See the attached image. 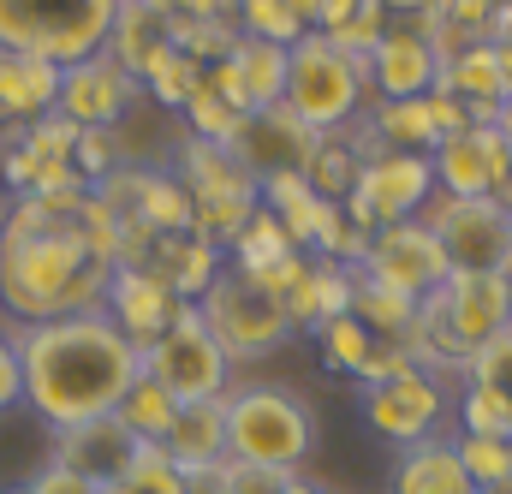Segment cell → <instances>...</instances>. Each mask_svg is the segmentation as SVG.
<instances>
[{"label":"cell","instance_id":"48","mask_svg":"<svg viewBox=\"0 0 512 494\" xmlns=\"http://www.w3.org/2000/svg\"><path fill=\"white\" fill-rule=\"evenodd\" d=\"M507 280H512V274H507Z\"/></svg>","mask_w":512,"mask_h":494},{"label":"cell","instance_id":"42","mask_svg":"<svg viewBox=\"0 0 512 494\" xmlns=\"http://www.w3.org/2000/svg\"><path fill=\"white\" fill-rule=\"evenodd\" d=\"M501 209L512 215V167H507V185H501Z\"/></svg>","mask_w":512,"mask_h":494},{"label":"cell","instance_id":"4","mask_svg":"<svg viewBox=\"0 0 512 494\" xmlns=\"http://www.w3.org/2000/svg\"><path fill=\"white\" fill-rule=\"evenodd\" d=\"M370 96V60L340 48L334 36L310 30L292 42V60H286V90L280 102L310 125V131H340V125L358 120Z\"/></svg>","mask_w":512,"mask_h":494},{"label":"cell","instance_id":"11","mask_svg":"<svg viewBox=\"0 0 512 494\" xmlns=\"http://www.w3.org/2000/svg\"><path fill=\"white\" fill-rule=\"evenodd\" d=\"M316 143H322V131H310L286 102H268V108L239 114L233 137H227L233 161L251 173L256 185H262V179H280V173H304L310 155H316Z\"/></svg>","mask_w":512,"mask_h":494},{"label":"cell","instance_id":"43","mask_svg":"<svg viewBox=\"0 0 512 494\" xmlns=\"http://www.w3.org/2000/svg\"><path fill=\"white\" fill-rule=\"evenodd\" d=\"M102 494H131V489H126V483H108V489H102Z\"/></svg>","mask_w":512,"mask_h":494},{"label":"cell","instance_id":"35","mask_svg":"<svg viewBox=\"0 0 512 494\" xmlns=\"http://www.w3.org/2000/svg\"><path fill=\"white\" fill-rule=\"evenodd\" d=\"M387 24H393V18H387L382 6H376V0H364V6H358V12H352V18H346L340 30H334V42L370 60V54H376V42L387 36Z\"/></svg>","mask_w":512,"mask_h":494},{"label":"cell","instance_id":"36","mask_svg":"<svg viewBox=\"0 0 512 494\" xmlns=\"http://www.w3.org/2000/svg\"><path fill=\"white\" fill-rule=\"evenodd\" d=\"M286 483H292V477L262 471V465H239V459L221 465V494H286Z\"/></svg>","mask_w":512,"mask_h":494},{"label":"cell","instance_id":"25","mask_svg":"<svg viewBox=\"0 0 512 494\" xmlns=\"http://www.w3.org/2000/svg\"><path fill=\"white\" fill-rule=\"evenodd\" d=\"M352 316L364 328H376L382 340L405 346L411 340V322H417V298H405V292H393L382 280H370L364 268H352Z\"/></svg>","mask_w":512,"mask_h":494},{"label":"cell","instance_id":"1","mask_svg":"<svg viewBox=\"0 0 512 494\" xmlns=\"http://www.w3.org/2000/svg\"><path fill=\"white\" fill-rule=\"evenodd\" d=\"M120 262V221L84 191L12 197L0 221V310L18 322H54L102 310Z\"/></svg>","mask_w":512,"mask_h":494},{"label":"cell","instance_id":"6","mask_svg":"<svg viewBox=\"0 0 512 494\" xmlns=\"http://www.w3.org/2000/svg\"><path fill=\"white\" fill-rule=\"evenodd\" d=\"M197 316L209 322V334L221 340V352L233 364H262V358H274L280 346L298 340V328L280 310V298L268 286H256L251 274L233 268V262L209 280V292L197 298Z\"/></svg>","mask_w":512,"mask_h":494},{"label":"cell","instance_id":"18","mask_svg":"<svg viewBox=\"0 0 512 494\" xmlns=\"http://www.w3.org/2000/svg\"><path fill=\"white\" fill-rule=\"evenodd\" d=\"M316 346H322V364H328V370L352 375V381H364V387L411 370V352L393 346V340H382L376 328H364L352 310H346V316H328V322L316 328Z\"/></svg>","mask_w":512,"mask_h":494},{"label":"cell","instance_id":"14","mask_svg":"<svg viewBox=\"0 0 512 494\" xmlns=\"http://www.w3.org/2000/svg\"><path fill=\"white\" fill-rule=\"evenodd\" d=\"M137 96H143V84L102 48V54L60 72V108L54 114H66L78 131H120V120L131 114Z\"/></svg>","mask_w":512,"mask_h":494},{"label":"cell","instance_id":"5","mask_svg":"<svg viewBox=\"0 0 512 494\" xmlns=\"http://www.w3.org/2000/svg\"><path fill=\"white\" fill-rule=\"evenodd\" d=\"M120 0H0V48L78 66L108 48Z\"/></svg>","mask_w":512,"mask_h":494},{"label":"cell","instance_id":"28","mask_svg":"<svg viewBox=\"0 0 512 494\" xmlns=\"http://www.w3.org/2000/svg\"><path fill=\"white\" fill-rule=\"evenodd\" d=\"M292 250H298V245L286 239V227H280L268 209H256L251 221H245V233L233 239V268L256 274V268H274V262H286Z\"/></svg>","mask_w":512,"mask_h":494},{"label":"cell","instance_id":"9","mask_svg":"<svg viewBox=\"0 0 512 494\" xmlns=\"http://www.w3.org/2000/svg\"><path fill=\"white\" fill-rule=\"evenodd\" d=\"M429 197H435V167H429V155H411V149H387L376 155L364 173H358V185L346 191V221L352 227H364V233H376V227H399V221H417L423 209H429Z\"/></svg>","mask_w":512,"mask_h":494},{"label":"cell","instance_id":"32","mask_svg":"<svg viewBox=\"0 0 512 494\" xmlns=\"http://www.w3.org/2000/svg\"><path fill=\"white\" fill-rule=\"evenodd\" d=\"M459 429H465V435H495V441H512V399H501L495 387L465 381V393H459Z\"/></svg>","mask_w":512,"mask_h":494},{"label":"cell","instance_id":"8","mask_svg":"<svg viewBox=\"0 0 512 494\" xmlns=\"http://www.w3.org/2000/svg\"><path fill=\"white\" fill-rule=\"evenodd\" d=\"M143 375H155L179 405H197V399H227L233 358L221 352V340L209 334V322L197 316V304H185L173 316V328L155 346H143Z\"/></svg>","mask_w":512,"mask_h":494},{"label":"cell","instance_id":"19","mask_svg":"<svg viewBox=\"0 0 512 494\" xmlns=\"http://www.w3.org/2000/svg\"><path fill=\"white\" fill-rule=\"evenodd\" d=\"M60 72L54 60L42 54H18V48H0V120L6 125H36L60 108Z\"/></svg>","mask_w":512,"mask_h":494},{"label":"cell","instance_id":"40","mask_svg":"<svg viewBox=\"0 0 512 494\" xmlns=\"http://www.w3.org/2000/svg\"><path fill=\"white\" fill-rule=\"evenodd\" d=\"M495 131H501V137L512 143V90L501 96V108H495Z\"/></svg>","mask_w":512,"mask_h":494},{"label":"cell","instance_id":"2","mask_svg":"<svg viewBox=\"0 0 512 494\" xmlns=\"http://www.w3.org/2000/svg\"><path fill=\"white\" fill-rule=\"evenodd\" d=\"M18 364H24V405L48 429H72L90 417H114L126 387L143 375V352L120 334L108 310L18 322Z\"/></svg>","mask_w":512,"mask_h":494},{"label":"cell","instance_id":"22","mask_svg":"<svg viewBox=\"0 0 512 494\" xmlns=\"http://www.w3.org/2000/svg\"><path fill=\"white\" fill-rule=\"evenodd\" d=\"M435 90L459 96V102L471 108V120H489V125H495V108H501V96H507V72H501L495 42H471V48H459L453 60H441Z\"/></svg>","mask_w":512,"mask_h":494},{"label":"cell","instance_id":"12","mask_svg":"<svg viewBox=\"0 0 512 494\" xmlns=\"http://www.w3.org/2000/svg\"><path fill=\"white\" fill-rule=\"evenodd\" d=\"M358 268H364L370 280L393 286V292L417 298V304H423L447 274H453L423 215H417V221H399V227H376V233H370V245H364V262H358Z\"/></svg>","mask_w":512,"mask_h":494},{"label":"cell","instance_id":"39","mask_svg":"<svg viewBox=\"0 0 512 494\" xmlns=\"http://www.w3.org/2000/svg\"><path fill=\"white\" fill-rule=\"evenodd\" d=\"M376 6H382L387 18H399V24H405V18H429V12H435V0H376Z\"/></svg>","mask_w":512,"mask_h":494},{"label":"cell","instance_id":"47","mask_svg":"<svg viewBox=\"0 0 512 494\" xmlns=\"http://www.w3.org/2000/svg\"><path fill=\"white\" fill-rule=\"evenodd\" d=\"M0 131H6V120H0Z\"/></svg>","mask_w":512,"mask_h":494},{"label":"cell","instance_id":"29","mask_svg":"<svg viewBox=\"0 0 512 494\" xmlns=\"http://www.w3.org/2000/svg\"><path fill=\"white\" fill-rule=\"evenodd\" d=\"M197 78H203V66H197V60H191V54L173 42L167 54H155V60H149V72H143L137 84H143V90H149L161 108H185V96L197 90Z\"/></svg>","mask_w":512,"mask_h":494},{"label":"cell","instance_id":"21","mask_svg":"<svg viewBox=\"0 0 512 494\" xmlns=\"http://www.w3.org/2000/svg\"><path fill=\"white\" fill-rule=\"evenodd\" d=\"M167 459L185 471V477H203V471H221L227 465V405L221 399H197V405H179L173 429H167Z\"/></svg>","mask_w":512,"mask_h":494},{"label":"cell","instance_id":"45","mask_svg":"<svg viewBox=\"0 0 512 494\" xmlns=\"http://www.w3.org/2000/svg\"><path fill=\"white\" fill-rule=\"evenodd\" d=\"M6 494H30V489H6Z\"/></svg>","mask_w":512,"mask_h":494},{"label":"cell","instance_id":"23","mask_svg":"<svg viewBox=\"0 0 512 494\" xmlns=\"http://www.w3.org/2000/svg\"><path fill=\"white\" fill-rule=\"evenodd\" d=\"M167 48H173V12L155 6V0H120V12H114V36H108V54L126 66L131 78H143L149 60L167 54Z\"/></svg>","mask_w":512,"mask_h":494},{"label":"cell","instance_id":"7","mask_svg":"<svg viewBox=\"0 0 512 494\" xmlns=\"http://www.w3.org/2000/svg\"><path fill=\"white\" fill-rule=\"evenodd\" d=\"M453 274H512V215L501 197H429L423 209Z\"/></svg>","mask_w":512,"mask_h":494},{"label":"cell","instance_id":"13","mask_svg":"<svg viewBox=\"0 0 512 494\" xmlns=\"http://www.w3.org/2000/svg\"><path fill=\"white\" fill-rule=\"evenodd\" d=\"M429 167H435L441 197H501L512 167V143L489 120H471L465 131H453V137H441L429 149Z\"/></svg>","mask_w":512,"mask_h":494},{"label":"cell","instance_id":"30","mask_svg":"<svg viewBox=\"0 0 512 494\" xmlns=\"http://www.w3.org/2000/svg\"><path fill=\"white\" fill-rule=\"evenodd\" d=\"M453 447H459V459H465V471H471V483L477 489H512V441H495V435H453Z\"/></svg>","mask_w":512,"mask_h":494},{"label":"cell","instance_id":"15","mask_svg":"<svg viewBox=\"0 0 512 494\" xmlns=\"http://www.w3.org/2000/svg\"><path fill=\"white\" fill-rule=\"evenodd\" d=\"M441 78V54H435V36H429V18H393L387 36L370 54V90H382V102H417L429 96Z\"/></svg>","mask_w":512,"mask_h":494},{"label":"cell","instance_id":"33","mask_svg":"<svg viewBox=\"0 0 512 494\" xmlns=\"http://www.w3.org/2000/svg\"><path fill=\"white\" fill-rule=\"evenodd\" d=\"M120 483L131 494H185V471L167 459V447H137Z\"/></svg>","mask_w":512,"mask_h":494},{"label":"cell","instance_id":"3","mask_svg":"<svg viewBox=\"0 0 512 494\" xmlns=\"http://www.w3.org/2000/svg\"><path fill=\"white\" fill-rule=\"evenodd\" d=\"M227 459L262 465L280 477H304L316 453V411L304 393L280 381H239L227 387Z\"/></svg>","mask_w":512,"mask_h":494},{"label":"cell","instance_id":"20","mask_svg":"<svg viewBox=\"0 0 512 494\" xmlns=\"http://www.w3.org/2000/svg\"><path fill=\"white\" fill-rule=\"evenodd\" d=\"M387 494H483L471 483L453 435H429L417 447H399L393 471H387Z\"/></svg>","mask_w":512,"mask_h":494},{"label":"cell","instance_id":"17","mask_svg":"<svg viewBox=\"0 0 512 494\" xmlns=\"http://www.w3.org/2000/svg\"><path fill=\"white\" fill-rule=\"evenodd\" d=\"M131 453H137V441H131V429L120 423V417H90V423L54 429V453H48V465H66V471H78L84 483L108 489V483L126 477Z\"/></svg>","mask_w":512,"mask_h":494},{"label":"cell","instance_id":"26","mask_svg":"<svg viewBox=\"0 0 512 494\" xmlns=\"http://www.w3.org/2000/svg\"><path fill=\"white\" fill-rule=\"evenodd\" d=\"M120 423L131 429V441L137 447H161L167 441V429H173V417H179V399L155 381V375H137L126 387V399H120V411H114Z\"/></svg>","mask_w":512,"mask_h":494},{"label":"cell","instance_id":"27","mask_svg":"<svg viewBox=\"0 0 512 494\" xmlns=\"http://www.w3.org/2000/svg\"><path fill=\"white\" fill-rule=\"evenodd\" d=\"M376 137H382L387 149H411V155H429L441 137H435V120H429V96H417V102H382L376 108Z\"/></svg>","mask_w":512,"mask_h":494},{"label":"cell","instance_id":"10","mask_svg":"<svg viewBox=\"0 0 512 494\" xmlns=\"http://www.w3.org/2000/svg\"><path fill=\"white\" fill-rule=\"evenodd\" d=\"M364 417L382 441L417 447V441L441 435V423H447V381L435 370H417V364L387 375V381H370L364 387Z\"/></svg>","mask_w":512,"mask_h":494},{"label":"cell","instance_id":"44","mask_svg":"<svg viewBox=\"0 0 512 494\" xmlns=\"http://www.w3.org/2000/svg\"><path fill=\"white\" fill-rule=\"evenodd\" d=\"M483 494H512V489H483Z\"/></svg>","mask_w":512,"mask_h":494},{"label":"cell","instance_id":"38","mask_svg":"<svg viewBox=\"0 0 512 494\" xmlns=\"http://www.w3.org/2000/svg\"><path fill=\"white\" fill-rule=\"evenodd\" d=\"M24 489H30V494H102L96 483H84V477H78V471H66V465H42Z\"/></svg>","mask_w":512,"mask_h":494},{"label":"cell","instance_id":"16","mask_svg":"<svg viewBox=\"0 0 512 494\" xmlns=\"http://www.w3.org/2000/svg\"><path fill=\"white\" fill-rule=\"evenodd\" d=\"M102 310L120 322V334L143 352V346H155V340L173 328V316L185 310V298H179L167 280H155L149 268H126V262H120V268H114V280H108Z\"/></svg>","mask_w":512,"mask_h":494},{"label":"cell","instance_id":"31","mask_svg":"<svg viewBox=\"0 0 512 494\" xmlns=\"http://www.w3.org/2000/svg\"><path fill=\"white\" fill-rule=\"evenodd\" d=\"M233 24H239V36H262V42H280V48H292L298 36H310V30L298 24L292 0H239Z\"/></svg>","mask_w":512,"mask_h":494},{"label":"cell","instance_id":"46","mask_svg":"<svg viewBox=\"0 0 512 494\" xmlns=\"http://www.w3.org/2000/svg\"><path fill=\"white\" fill-rule=\"evenodd\" d=\"M0 221H6V203H0Z\"/></svg>","mask_w":512,"mask_h":494},{"label":"cell","instance_id":"34","mask_svg":"<svg viewBox=\"0 0 512 494\" xmlns=\"http://www.w3.org/2000/svg\"><path fill=\"white\" fill-rule=\"evenodd\" d=\"M465 375H471L477 387H495L501 399H512V322L483 346V352H477V358H471V370Z\"/></svg>","mask_w":512,"mask_h":494},{"label":"cell","instance_id":"24","mask_svg":"<svg viewBox=\"0 0 512 494\" xmlns=\"http://www.w3.org/2000/svg\"><path fill=\"white\" fill-rule=\"evenodd\" d=\"M286 60H292V48H280V42H262V36H239V42H233L227 66H233V78H239L245 114L280 102V90H286Z\"/></svg>","mask_w":512,"mask_h":494},{"label":"cell","instance_id":"37","mask_svg":"<svg viewBox=\"0 0 512 494\" xmlns=\"http://www.w3.org/2000/svg\"><path fill=\"white\" fill-rule=\"evenodd\" d=\"M24 405V364H18V340L12 328H0V411Z\"/></svg>","mask_w":512,"mask_h":494},{"label":"cell","instance_id":"41","mask_svg":"<svg viewBox=\"0 0 512 494\" xmlns=\"http://www.w3.org/2000/svg\"><path fill=\"white\" fill-rule=\"evenodd\" d=\"M286 494H334V489H322V483H310V477H292V483H286Z\"/></svg>","mask_w":512,"mask_h":494}]
</instances>
